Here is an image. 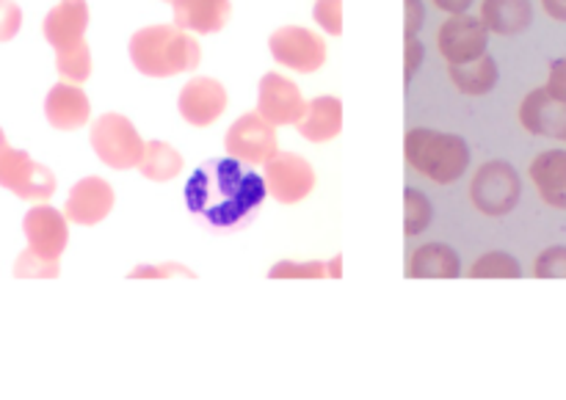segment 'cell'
<instances>
[{
	"instance_id": "cell-1",
	"label": "cell",
	"mask_w": 566,
	"mask_h": 400,
	"mask_svg": "<svg viewBox=\"0 0 566 400\" xmlns=\"http://www.w3.org/2000/svg\"><path fill=\"white\" fill-rule=\"evenodd\" d=\"M265 177L247 169L241 160H208L191 175L186 186V202L193 215L221 232L243 230L252 224L260 204L265 202Z\"/></svg>"
},
{
	"instance_id": "cell-2",
	"label": "cell",
	"mask_w": 566,
	"mask_h": 400,
	"mask_svg": "<svg viewBox=\"0 0 566 400\" xmlns=\"http://www.w3.org/2000/svg\"><path fill=\"white\" fill-rule=\"evenodd\" d=\"M130 61L147 77H175L197 70L202 48L180 25H149L130 36Z\"/></svg>"
},
{
	"instance_id": "cell-3",
	"label": "cell",
	"mask_w": 566,
	"mask_h": 400,
	"mask_svg": "<svg viewBox=\"0 0 566 400\" xmlns=\"http://www.w3.org/2000/svg\"><path fill=\"white\" fill-rule=\"evenodd\" d=\"M88 6L83 0H61L48 11L42 33L55 50V66L66 83H86L92 75V53L86 44Z\"/></svg>"
},
{
	"instance_id": "cell-4",
	"label": "cell",
	"mask_w": 566,
	"mask_h": 400,
	"mask_svg": "<svg viewBox=\"0 0 566 400\" xmlns=\"http://www.w3.org/2000/svg\"><path fill=\"white\" fill-rule=\"evenodd\" d=\"M407 164L437 186H451L468 171L470 149L462 136L415 127L403 138Z\"/></svg>"
},
{
	"instance_id": "cell-5",
	"label": "cell",
	"mask_w": 566,
	"mask_h": 400,
	"mask_svg": "<svg viewBox=\"0 0 566 400\" xmlns=\"http://www.w3.org/2000/svg\"><path fill=\"white\" fill-rule=\"evenodd\" d=\"M92 149L105 166L116 171L136 169L144 158V138L138 136L136 125L122 114H103L92 125Z\"/></svg>"
},
{
	"instance_id": "cell-6",
	"label": "cell",
	"mask_w": 566,
	"mask_h": 400,
	"mask_svg": "<svg viewBox=\"0 0 566 400\" xmlns=\"http://www.w3.org/2000/svg\"><path fill=\"white\" fill-rule=\"evenodd\" d=\"M520 197H523V180L506 160H490L475 171L470 199H473L475 210H481L484 215H492V219L509 215L517 208Z\"/></svg>"
},
{
	"instance_id": "cell-7",
	"label": "cell",
	"mask_w": 566,
	"mask_h": 400,
	"mask_svg": "<svg viewBox=\"0 0 566 400\" xmlns=\"http://www.w3.org/2000/svg\"><path fill=\"white\" fill-rule=\"evenodd\" d=\"M271 55H274L276 64H282L285 70L302 72H318L326 64V42L324 36H318L315 31L302 25H285L280 31L271 33L269 39Z\"/></svg>"
},
{
	"instance_id": "cell-8",
	"label": "cell",
	"mask_w": 566,
	"mask_h": 400,
	"mask_svg": "<svg viewBox=\"0 0 566 400\" xmlns=\"http://www.w3.org/2000/svg\"><path fill=\"white\" fill-rule=\"evenodd\" d=\"M0 186L22 202H48L55 191V177L48 166L31 160L28 152L9 147L0 158Z\"/></svg>"
},
{
	"instance_id": "cell-9",
	"label": "cell",
	"mask_w": 566,
	"mask_h": 400,
	"mask_svg": "<svg viewBox=\"0 0 566 400\" xmlns=\"http://www.w3.org/2000/svg\"><path fill=\"white\" fill-rule=\"evenodd\" d=\"M224 149L230 158L241 160V164H269L276 152H280V141H276V130L271 122H265L258 110L243 114L241 119L232 122V127L224 136Z\"/></svg>"
},
{
	"instance_id": "cell-10",
	"label": "cell",
	"mask_w": 566,
	"mask_h": 400,
	"mask_svg": "<svg viewBox=\"0 0 566 400\" xmlns=\"http://www.w3.org/2000/svg\"><path fill=\"white\" fill-rule=\"evenodd\" d=\"M265 186L282 204H296L307 199L315 188V169L307 158L296 152H276L265 164Z\"/></svg>"
},
{
	"instance_id": "cell-11",
	"label": "cell",
	"mask_w": 566,
	"mask_h": 400,
	"mask_svg": "<svg viewBox=\"0 0 566 400\" xmlns=\"http://www.w3.org/2000/svg\"><path fill=\"white\" fill-rule=\"evenodd\" d=\"M486 39L490 31L484 22L470 14H451L437 31L440 55L448 64H470L481 59L486 53Z\"/></svg>"
},
{
	"instance_id": "cell-12",
	"label": "cell",
	"mask_w": 566,
	"mask_h": 400,
	"mask_svg": "<svg viewBox=\"0 0 566 400\" xmlns=\"http://www.w3.org/2000/svg\"><path fill=\"white\" fill-rule=\"evenodd\" d=\"M66 215L59 213L50 204H36L25 213L22 219V232H25L28 249H31L36 257L50 260V263H59V257L64 254L66 243H70V230H66Z\"/></svg>"
},
{
	"instance_id": "cell-13",
	"label": "cell",
	"mask_w": 566,
	"mask_h": 400,
	"mask_svg": "<svg viewBox=\"0 0 566 400\" xmlns=\"http://www.w3.org/2000/svg\"><path fill=\"white\" fill-rule=\"evenodd\" d=\"M304 108H307V103H304L296 83L287 81L280 72L263 75L258 92V114L263 116L265 122H271L274 127L296 125V122L302 119Z\"/></svg>"
},
{
	"instance_id": "cell-14",
	"label": "cell",
	"mask_w": 566,
	"mask_h": 400,
	"mask_svg": "<svg viewBox=\"0 0 566 400\" xmlns=\"http://www.w3.org/2000/svg\"><path fill=\"white\" fill-rule=\"evenodd\" d=\"M177 110L193 127H210L227 110V88L216 77H191L180 88Z\"/></svg>"
},
{
	"instance_id": "cell-15",
	"label": "cell",
	"mask_w": 566,
	"mask_h": 400,
	"mask_svg": "<svg viewBox=\"0 0 566 400\" xmlns=\"http://www.w3.org/2000/svg\"><path fill=\"white\" fill-rule=\"evenodd\" d=\"M114 202L116 197L108 180H103V177H86V180H77L72 186L64 215L72 224L94 227L103 219H108V213L114 210Z\"/></svg>"
},
{
	"instance_id": "cell-16",
	"label": "cell",
	"mask_w": 566,
	"mask_h": 400,
	"mask_svg": "<svg viewBox=\"0 0 566 400\" xmlns=\"http://www.w3.org/2000/svg\"><path fill=\"white\" fill-rule=\"evenodd\" d=\"M44 116L55 130H77L92 116V103L77 83H55L44 97Z\"/></svg>"
},
{
	"instance_id": "cell-17",
	"label": "cell",
	"mask_w": 566,
	"mask_h": 400,
	"mask_svg": "<svg viewBox=\"0 0 566 400\" xmlns=\"http://www.w3.org/2000/svg\"><path fill=\"white\" fill-rule=\"evenodd\" d=\"M520 122L534 136L566 141V103H556L545 86L528 92V97L520 105Z\"/></svg>"
},
{
	"instance_id": "cell-18",
	"label": "cell",
	"mask_w": 566,
	"mask_h": 400,
	"mask_svg": "<svg viewBox=\"0 0 566 400\" xmlns=\"http://www.w3.org/2000/svg\"><path fill=\"white\" fill-rule=\"evenodd\" d=\"M298 136H304L313 144H326L340 136L343 130V103L337 97H315L304 108L302 119L296 122Z\"/></svg>"
},
{
	"instance_id": "cell-19",
	"label": "cell",
	"mask_w": 566,
	"mask_h": 400,
	"mask_svg": "<svg viewBox=\"0 0 566 400\" xmlns=\"http://www.w3.org/2000/svg\"><path fill=\"white\" fill-rule=\"evenodd\" d=\"M528 175L551 208L566 210V149H547L536 155Z\"/></svg>"
},
{
	"instance_id": "cell-20",
	"label": "cell",
	"mask_w": 566,
	"mask_h": 400,
	"mask_svg": "<svg viewBox=\"0 0 566 400\" xmlns=\"http://www.w3.org/2000/svg\"><path fill=\"white\" fill-rule=\"evenodd\" d=\"M175 25L193 33H219L232 14L230 0H175Z\"/></svg>"
},
{
	"instance_id": "cell-21",
	"label": "cell",
	"mask_w": 566,
	"mask_h": 400,
	"mask_svg": "<svg viewBox=\"0 0 566 400\" xmlns=\"http://www.w3.org/2000/svg\"><path fill=\"white\" fill-rule=\"evenodd\" d=\"M534 20L531 0H484L481 3V22L486 31L497 36H517Z\"/></svg>"
},
{
	"instance_id": "cell-22",
	"label": "cell",
	"mask_w": 566,
	"mask_h": 400,
	"mask_svg": "<svg viewBox=\"0 0 566 400\" xmlns=\"http://www.w3.org/2000/svg\"><path fill=\"white\" fill-rule=\"evenodd\" d=\"M462 274L459 254L446 243H426L409 260V280H457Z\"/></svg>"
},
{
	"instance_id": "cell-23",
	"label": "cell",
	"mask_w": 566,
	"mask_h": 400,
	"mask_svg": "<svg viewBox=\"0 0 566 400\" xmlns=\"http://www.w3.org/2000/svg\"><path fill=\"white\" fill-rule=\"evenodd\" d=\"M448 72H451L453 86L462 94H470V97L490 94L497 83V64L490 53L470 61V64H448Z\"/></svg>"
},
{
	"instance_id": "cell-24",
	"label": "cell",
	"mask_w": 566,
	"mask_h": 400,
	"mask_svg": "<svg viewBox=\"0 0 566 400\" xmlns=\"http://www.w3.org/2000/svg\"><path fill=\"white\" fill-rule=\"evenodd\" d=\"M136 169L142 171L144 180L169 182L182 171V155L166 141H147V147H144V158Z\"/></svg>"
},
{
	"instance_id": "cell-25",
	"label": "cell",
	"mask_w": 566,
	"mask_h": 400,
	"mask_svg": "<svg viewBox=\"0 0 566 400\" xmlns=\"http://www.w3.org/2000/svg\"><path fill=\"white\" fill-rule=\"evenodd\" d=\"M470 276L473 280H520L523 269H520V263L512 254L490 252L475 260V265L470 269Z\"/></svg>"
},
{
	"instance_id": "cell-26",
	"label": "cell",
	"mask_w": 566,
	"mask_h": 400,
	"mask_svg": "<svg viewBox=\"0 0 566 400\" xmlns=\"http://www.w3.org/2000/svg\"><path fill=\"white\" fill-rule=\"evenodd\" d=\"M431 219H434V208H431V202L426 199V193L407 188V191H403V232H407L409 238L420 235V232L431 224Z\"/></svg>"
},
{
	"instance_id": "cell-27",
	"label": "cell",
	"mask_w": 566,
	"mask_h": 400,
	"mask_svg": "<svg viewBox=\"0 0 566 400\" xmlns=\"http://www.w3.org/2000/svg\"><path fill=\"white\" fill-rule=\"evenodd\" d=\"M14 276L17 280H55V276H59V263L36 257L31 249H25V252L17 257Z\"/></svg>"
},
{
	"instance_id": "cell-28",
	"label": "cell",
	"mask_w": 566,
	"mask_h": 400,
	"mask_svg": "<svg viewBox=\"0 0 566 400\" xmlns=\"http://www.w3.org/2000/svg\"><path fill=\"white\" fill-rule=\"evenodd\" d=\"M269 276L271 280H321V276H329V263H315V260L291 263V260H285V263H276L269 271Z\"/></svg>"
},
{
	"instance_id": "cell-29",
	"label": "cell",
	"mask_w": 566,
	"mask_h": 400,
	"mask_svg": "<svg viewBox=\"0 0 566 400\" xmlns=\"http://www.w3.org/2000/svg\"><path fill=\"white\" fill-rule=\"evenodd\" d=\"M536 280H566V246H551L534 260Z\"/></svg>"
},
{
	"instance_id": "cell-30",
	"label": "cell",
	"mask_w": 566,
	"mask_h": 400,
	"mask_svg": "<svg viewBox=\"0 0 566 400\" xmlns=\"http://www.w3.org/2000/svg\"><path fill=\"white\" fill-rule=\"evenodd\" d=\"M313 17L332 36H340L343 33V0H318L313 9Z\"/></svg>"
},
{
	"instance_id": "cell-31",
	"label": "cell",
	"mask_w": 566,
	"mask_h": 400,
	"mask_svg": "<svg viewBox=\"0 0 566 400\" xmlns=\"http://www.w3.org/2000/svg\"><path fill=\"white\" fill-rule=\"evenodd\" d=\"M22 25V11L14 0H0V42H9L17 36Z\"/></svg>"
},
{
	"instance_id": "cell-32",
	"label": "cell",
	"mask_w": 566,
	"mask_h": 400,
	"mask_svg": "<svg viewBox=\"0 0 566 400\" xmlns=\"http://www.w3.org/2000/svg\"><path fill=\"white\" fill-rule=\"evenodd\" d=\"M545 88L551 92V97L556 103H566V59H558L551 64V72H547Z\"/></svg>"
},
{
	"instance_id": "cell-33",
	"label": "cell",
	"mask_w": 566,
	"mask_h": 400,
	"mask_svg": "<svg viewBox=\"0 0 566 400\" xmlns=\"http://www.w3.org/2000/svg\"><path fill=\"white\" fill-rule=\"evenodd\" d=\"M420 64H423V44H420V39L409 36L407 44H403V81L412 83Z\"/></svg>"
},
{
	"instance_id": "cell-34",
	"label": "cell",
	"mask_w": 566,
	"mask_h": 400,
	"mask_svg": "<svg viewBox=\"0 0 566 400\" xmlns=\"http://www.w3.org/2000/svg\"><path fill=\"white\" fill-rule=\"evenodd\" d=\"M426 20V9H423V0H403V33L415 36V33L423 28Z\"/></svg>"
},
{
	"instance_id": "cell-35",
	"label": "cell",
	"mask_w": 566,
	"mask_h": 400,
	"mask_svg": "<svg viewBox=\"0 0 566 400\" xmlns=\"http://www.w3.org/2000/svg\"><path fill=\"white\" fill-rule=\"evenodd\" d=\"M175 274H182V276H188V280H193V274L188 269H182V265H177V263H166V265H138L136 271H133V280H149V276H175Z\"/></svg>"
},
{
	"instance_id": "cell-36",
	"label": "cell",
	"mask_w": 566,
	"mask_h": 400,
	"mask_svg": "<svg viewBox=\"0 0 566 400\" xmlns=\"http://www.w3.org/2000/svg\"><path fill=\"white\" fill-rule=\"evenodd\" d=\"M437 9L448 11V14H468L470 6L475 3V0H434Z\"/></svg>"
},
{
	"instance_id": "cell-37",
	"label": "cell",
	"mask_w": 566,
	"mask_h": 400,
	"mask_svg": "<svg viewBox=\"0 0 566 400\" xmlns=\"http://www.w3.org/2000/svg\"><path fill=\"white\" fill-rule=\"evenodd\" d=\"M542 9H545L553 20L566 22V0H542Z\"/></svg>"
},
{
	"instance_id": "cell-38",
	"label": "cell",
	"mask_w": 566,
	"mask_h": 400,
	"mask_svg": "<svg viewBox=\"0 0 566 400\" xmlns=\"http://www.w3.org/2000/svg\"><path fill=\"white\" fill-rule=\"evenodd\" d=\"M340 263H343V257H340V254H337V257L332 260V265H329L332 276H340Z\"/></svg>"
},
{
	"instance_id": "cell-39",
	"label": "cell",
	"mask_w": 566,
	"mask_h": 400,
	"mask_svg": "<svg viewBox=\"0 0 566 400\" xmlns=\"http://www.w3.org/2000/svg\"><path fill=\"white\" fill-rule=\"evenodd\" d=\"M6 149H9V141H6L3 130H0V158H3V155H6Z\"/></svg>"
},
{
	"instance_id": "cell-40",
	"label": "cell",
	"mask_w": 566,
	"mask_h": 400,
	"mask_svg": "<svg viewBox=\"0 0 566 400\" xmlns=\"http://www.w3.org/2000/svg\"><path fill=\"white\" fill-rule=\"evenodd\" d=\"M166 3H175V0H166Z\"/></svg>"
}]
</instances>
